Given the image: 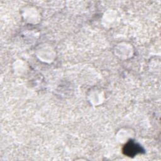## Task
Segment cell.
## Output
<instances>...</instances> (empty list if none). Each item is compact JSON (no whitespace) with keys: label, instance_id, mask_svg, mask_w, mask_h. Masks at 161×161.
I'll use <instances>...</instances> for the list:
<instances>
[{"label":"cell","instance_id":"6da1fadb","mask_svg":"<svg viewBox=\"0 0 161 161\" xmlns=\"http://www.w3.org/2000/svg\"><path fill=\"white\" fill-rule=\"evenodd\" d=\"M124 151L125 152V154L131 157L132 155L136 154L138 152H139L140 149H139L138 147L136 146L135 144H134L133 143H128V145H125Z\"/></svg>","mask_w":161,"mask_h":161}]
</instances>
